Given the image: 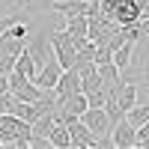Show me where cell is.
<instances>
[{"instance_id": "obj_1", "label": "cell", "mask_w": 149, "mask_h": 149, "mask_svg": "<svg viewBox=\"0 0 149 149\" xmlns=\"http://www.w3.org/2000/svg\"><path fill=\"white\" fill-rule=\"evenodd\" d=\"M51 51H54L57 63L63 66V69H72L74 57H78V48H74V42H72V36H69V30H66V27L51 33Z\"/></svg>"}, {"instance_id": "obj_2", "label": "cell", "mask_w": 149, "mask_h": 149, "mask_svg": "<svg viewBox=\"0 0 149 149\" xmlns=\"http://www.w3.org/2000/svg\"><path fill=\"white\" fill-rule=\"evenodd\" d=\"M110 137H113V146L116 149H134V143H137V125H131V122L122 116V119L113 122Z\"/></svg>"}, {"instance_id": "obj_3", "label": "cell", "mask_w": 149, "mask_h": 149, "mask_svg": "<svg viewBox=\"0 0 149 149\" xmlns=\"http://www.w3.org/2000/svg\"><path fill=\"white\" fill-rule=\"evenodd\" d=\"M81 122L90 131H95V134H110V128H113V122H110V116H107L104 107H86L81 113Z\"/></svg>"}, {"instance_id": "obj_4", "label": "cell", "mask_w": 149, "mask_h": 149, "mask_svg": "<svg viewBox=\"0 0 149 149\" xmlns=\"http://www.w3.org/2000/svg\"><path fill=\"white\" fill-rule=\"evenodd\" d=\"M60 74H63V66L57 63V57H48L45 63L39 66V72H36V84L42 86V90H54L57 86V81H60Z\"/></svg>"}, {"instance_id": "obj_5", "label": "cell", "mask_w": 149, "mask_h": 149, "mask_svg": "<svg viewBox=\"0 0 149 149\" xmlns=\"http://www.w3.org/2000/svg\"><path fill=\"white\" fill-rule=\"evenodd\" d=\"M57 98H66V95H74V93H81V72L78 69H63V74H60V81H57Z\"/></svg>"}, {"instance_id": "obj_6", "label": "cell", "mask_w": 149, "mask_h": 149, "mask_svg": "<svg viewBox=\"0 0 149 149\" xmlns=\"http://www.w3.org/2000/svg\"><path fill=\"white\" fill-rule=\"evenodd\" d=\"M27 51L33 54L36 66H42L48 57H54V51H51V36H48V33H36L33 42H27Z\"/></svg>"}, {"instance_id": "obj_7", "label": "cell", "mask_w": 149, "mask_h": 149, "mask_svg": "<svg viewBox=\"0 0 149 149\" xmlns=\"http://www.w3.org/2000/svg\"><path fill=\"white\" fill-rule=\"evenodd\" d=\"M95 69H98V78H102V86H104V90H119V84H122L119 74H122V72H119V66L113 63V60L98 63Z\"/></svg>"}, {"instance_id": "obj_8", "label": "cell", "mask_w": 149, "mask_h": 149, "mask_svg": "<svg viewBox=\"0 0 149 149\" xmlns=\"http://www.w3.org/2000/svg\"><path fill=\"white\" fill-rule=\"evenodd\" d=\"M137 95H140V86L137 84H119V90H116V104H119V110L125 113L128 107H134L137 104Z\"/></svg>"}, {"instance_id": "obj_9", "label": "cell", "mask_w": 149, "mask_h": 149, "mask_svg": "<svg viewBox=\"0 0 149 149\" xmlns=\"http://www.w3.org/2000/svg\"><path fill=\"white\" fill-rule=\"evenodd\" d=\"M48 137H51V146H57V149H72L69 125H60V122H54V128L48 131Z\"/></svg>"}, {"instance_id": "obj_10", "label": "cell", "mask_w": 149, "mask_h": 149, "mask_svg": "<svg viewBox=\"0 0 149 149\" xmlns=\"http://www.w3.org/2000/svg\"><path fill=\"white\" fill-rule=\"evenodd\" d=\"M12 95H15L18 102H36V98L42 95V86H39V84H36V81L30 78V81H24V84L18 86V90L12 93Z\"/></svg>"}, {"instance_id": "obj_11", "label": "cell", "mask_w": 149, "mask_h": 149, "mask_svg": "<svg viewBox=\"0 0 149 149\" xmlns=\"http://www.w3.org/2000/svg\"><path fill=\"white\" fill-rule=\"evenodd\" d=\"M131 57H134V42H122L119 48H116V51H113V63L119 66V72H125L128 66H131Z\"/></svg>"}, {"instance_id": "obj_12", "label": "cell", "mask_w": 149, "mask_h": 149, "mask_svg": "<svg viewBox=\"0 0 149 149\" xmlns=\"http://www.w3.org/2000/svg\"><path fill=\"white\" fill-rule=\"evenodd\" d=\"M15 69H18V72H24L27 78H36L39 66H36V60H33V54L27 51V48H24V51H21V54L15 57Z\"/></svg>"}, {"instance_id": "obj_13", "label": "cell", "mask_w": 149, "mask_h": 149, "mask_svg": "<svg viewBox=\"0 0 149 149\" xmlns=\"http://www.w3.org/2000/svg\"><path fill=\"white\" fill-rule=\"evenodd\" d=\"M66 30L72 36H86V30H90V18H86V15H69L66 18Z\"/></svg>"}, {"instance_id": "obj_14", "label": "cell", "mask_w": 149, "mask_h": 149, "mask_svg": "<svg viewBox=\"0 0 149 149\" xmlns=\"http://www.w3.org/2000/svg\"><path fill=\"white\" fill-rule=\"evenodd\" d=\"M125 119L131 122V125L140 128L143 122L149 119V104H134V107H128V110H125Z\"/></svg>"}, {"instance_id": "obj_15", "label": "cell", "mask_w": 149, "mask_h": 149, "mask_svg": "<svg viewBox=\"0 0 149 149\" xmlns=\"http://www.w3.org/2000/svg\"><path fill=\"white\" fill-rule=\"evenodd\" d=\"M6 36H12V39H27V18H24V21H15V24L6 30Z\"/></svg>"}, {"instance_id": "obj_16", "label": "cell", "mask_w": 149, "mask_h": 149, "mask_svg": "<svg viewBox=\"0 0 149 149\" xmlns=\"http://www.w3.org/2000/svg\"><path fill=\"white\" fill-rule=\"evenodd\" d=\"M107 60H113V48H110V45H98V51H95V66H98V63H107Z\"/></svg>"}, {"instance_id": "obj_17", "label": "cell", "mask_w": 149, "mask_h": 149, "mask_svg": "<svg viewBox=\"0 0 149 149\" xmlns=\"http://www.w3.org/2000/svg\"><path fill=\"white\" fill-rule=\"evenodd\" d=\"M15 21H24V15H21V12H9L6 18H0V33H6L12 24H15Z\"/></svg>"}, {"instance_id": "obj_18", "label": "cell", "mask_w": 149, "mask_h": 149, "mask_svg": "<svg viewBox=\"0 0 149 149\" xmlns=\"http://www.w3.org/2000/svg\"><path fill=\"white\" fill-rule=\"evenodd\" d=\"M15 69V57L12 54H0V74H9Z\"/></svg>"}, {"instance_id": "obj_19", "label": "cell", "mask_w": 149, "mask_h": 149, "mask_svg": "<svg viewBox=\"0 0 149 149\" xmlns=\"http://www.w3.org/2000/svg\"><path fill=\"white\" fill-rule=\"evenodd\" d=\"M137 140H149V119H146L143 125L137 128Z\"/></svg>"}, {"instance_id": "obj_20", "label": "cell", "mask_w": 149, "mask_h": 149, "mask_svg": "<svg viewBox=\"0 0 149 149\" xmlns=\"http://www.w3.org/2000/svg\"><path fill=\"white\" fill-rule=\"evenodd\" d=\"M0 93H9V74H0Z\"/></svg>"}, {"instance_id": "obj_21", "label": "cell", "mask_w": 149, "mask_h": 149, "mask_svg": "<svg viewBox=\"0 0 149 149\" xmlns=\"http://www.w3.org/2000/svg\"><path fill=\"white\" fill-rule=\"evenodd\" d=\"M137 24H140V33H143V36H149V18H140Z\"/></svg>"}, {"instance_id": "obj_22", "label": "cell", "mask_w": 149, "mask_h": 149, "mask_svg": "<svg viewBox=\"0 0 149 149\" xmlns=\"http://www.w3.org/2000/svg\"><path fill=\"white\" fill-rule=\"evenodd\" d=\"M140 18H149V3H146V6L140 9Z\"/></svg>"}, {"instance_id": "obj_23", "label": "cell", "mask_w": 149, "mask_h": 149, "mask_svg": "<svg viewBox=\"0 0 149 149\" xmlns=\"http://www.w3.org/2000/svg\"><path fill=\"white\" fill-rule=\"evenodd\" d=\"M134 3H137V6H140V9H143V6H146V3H149V0H134Z\"/></svg>"}]
</instances>
